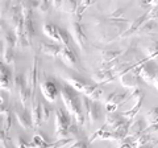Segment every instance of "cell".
Instances as JSON below:
<instances>
[{
    "mask_svg": "<svg viewBox=\"0 0 158 148\" xmlns=\"http://www.w3.org/2000/svg\"><path fill=\"white\" fill-rule=\"evenodd\" d=\"M82 102H83V111H85L86 119L90 124L96 123L99 116H100V108H99L98 102L91 101L90 98L82 95Z\"/></svg>",
    "mask_w": 158,
    "mask_h": 148,
    "instance_id": "cell-8",
    "label": "cell"
},
{
    "mask_svg": "<svg viewBox=\"0 0 158 148\" xmlns=\"http://www.w3.org/2000/svg\"><path fill=\"white\" fill-rule=\"evenodd\" d=\"M157 29V23L156 20H148L144 23V25L141 27L140 32H144V33H153Z\"/></svg>",
    "mask_w": 158,
    "mask_h": 148,
    "instance_id": "cell-32",
    "label": "cell"
},
{
    "mask_svg": "<svg viewBox=\"0 0 158 148\" xmlns=\"http://www.w3.org/2000/svg\"><path fill=\"white\" fill-rule=\"evenodd\" d=\"M106 131H107V126L104 124V126H103V127L100 128V130H98L96 132H94L92 136L90 137V140H88V143H92V141H95L96 139H100V137L103 136V134H104Z\"/></svg>",
    "mask_w": 158,
    "mask_h": 148,
    "instance_id": "cell-43",
    "label": "cell"
},
{
    "mask_svg": "<svg viewBox=\"0 0 158 148\" xmlns=\"http://www.w3.org/2000/svg\"><path fill=\"white\" fill-rule=\"evenodd\" d=\"M42 31H44V34H45V36H48L49 38H50V40H53L54 42L61 44V37H59L58 27H57V25H54V24H50V23H46V24H44Z\"/></svg>",
    "mask_w": 158,
    "mask_h": 148,
    "instance_id": "cell-21",
    "label": "cell"
},
{
    "mask_svg": "<svg viewBox=\"0 0 158 148\" xmlns=\"http://www.w3.org/2000/svg\"><path fill=\"white\" fill-rule=\"evenodd\" d=\"M123 56L121 50H103L102 52V62L107 65V63H112L116 60H118Z\"/></svg>",
    "mask_w": 158,
    "mask_h": 148,
    "instance_id": "cell-25",
    "label": "cell"
},
{
    "mask_svg": "<svg viewBox=\"0 0 158 148\" xmlns=\"http://www.w3.org/2000/svg\"><path fill=\"white\" fill-rule=\"evenodd\" d=\"M118 81H120L121 86L128 89L129 91L135 90V89H138V86L141 85V77L138 74V63H133L131 67H128L127 70L118 77Z\"/></svg>",
    "mask_w": 158,
    "mask_h": 148,
    "instance_id": "cell-5",
    "label": "cell"
},
{
    "mask_svg": "<svg viewBox=\"0 0 158 148\" xmlns=\"http://www.w3.org/2000/svg\"><path fill=\"white\" fill-rule=\"evenodd\" d=\"M78 6H79V2H73V0H66V2H63V3H62L61 11H63L65 13L77 15Z\"/></svg>",
    "mask_w": 158,
    "mask_h": 148,
    "instance_id": "cell-28",
    "label": "cell"
},
{
    "mask_svg": "<svg viewBox=\"0 0 158 148\" xmlns=\"http://www.w3.org/2000/svg\"><path fill=\"white\" fill-rule=\"evenodd\" d=\"M12 72L6 63H2L0 66V87H2V91L9 93L12 90Z\"/></svg>",
    "mask_w": 158,
    "mask_h": 148,
    "instance_id": "cell-13",
    "label": "cell"
},
{
    "mask_svg": "<svg viewBox=\"0 0 158 148\" xmlns=\"http://www.w3.org/2000/svg\"><path fill=\"white\" fill-rule=\"evenodd\" d=\"M128 119L123 118L121 115L115 114V112H108L106 116V126L111 127V131H115L116 128H118L121 124H124Z\"/></svg>",
    "mask_w": 158,
    "mask_h": 148,
    "instance_id": "cell-19",
    "label": "cell"
},
{
    "mask_svg": "<svg viewBox=\"0 0 158 148\" xmlns=\"http://www.w3.org/2000/svg\"><path fill=\"white\" fill-rule=\"evenodd\" d=\"M32 112H31V115H32V122H33V128H38V127H41L42 124V103L40 102V99L36 97V95H33L32 97Z\"/></svg>",
    "mask_w": 158,
    "mask_h": 148,
    "instance_id": "cell-12",
    "label": "cell"
},
{
    "mask_svg": "<svg viewBox=\"0 0 158 148\" xmlns=\"http://www.w3.org/2000/svg\"><path fill=\"white\" fill-rule=\"evenodd\" d=\"M52 7V2H46V0H41L38 4V8H37V11H40L41 13H48L49 12V9H50Z\"/></svg>",
    "mask_w": 158,
    "mask_h": 148,
    "instance_id": "cell-41",
    "label": "cell"
},
{
    "mask_svg": "<svg viewBox=\"0 0 158 148\" xmlns=\"http://www.w3.org/2000/svg\"><path fill=\"white\" fill-rule=\"evenodd\" d=\"M2 60L3 63L6 65H13L16 60H15V54H13V49L12 48H8V46H4L3 48V52H2Z\"/></svg>",
    "mask_w": 158,
    "mask_h": 148,
    "instance_id": "cell-27",
    "label": "cell"
},
{
    "mask_svg": "<svg viewBox=\"0 0 158 148\" xmlns=\"http://www.w3.org/2000/svg\"><path fill=\"white\" fill-rule=\"evenodd\" d=\"M132 93L128 90L127 93H118V91H113L111 93L108 98L106 99V110L108 112H115L118 106H121L123 103H125L128 98H131Z\"/></svg>",
    "mask_w": 158,
    "mask_h": 148,
    "instance_id": "cell-9",
    "label": "cell"
},
{
    "mask_svg": "<svg viewBox=\"0 0 158 148\" xmlns=\"http://www.w3.org/2000/svg\"><path fill=\"white\" fill-rule=\"evenodd\" d=\"M24 31H25V37L29 42V45H32V40L34 36V25H33V17L24 19Z\"/></svg>",
    "mask_w": 158,
    "mask_h": 148,
    "instance_id": "cell-26",
    "label": "cell"
},
{
    "mask_svg": "<svg viewBox=\"0 0 158 148\" xmlns=\"http://www.w3.org/2000/svg\"><path fill=\"white\" fill-rule=\"evenodd\" d=\"M58 33H59V37H61L62 46H71L70 45V40H69V33L65 31V29L58 27Z\"/></svg>",
    "mask_w": 158,
    "mask_h": 148,
    "instance_id": "cell-36",
    "label": "cell"
},
{
    "mask_svg": "<svg viewBox=\"0 0 158 148\" xmlns=\"http://www.w3.org/2000/svg\"><path fill=\"white\" fill-rule=\"evenodd\" d=\"M61 60L70 67H75L77 62H78V57L77 53L74 52V49L71 46H62L61 50Z\"/></svg>",
    "mask_w": 158,
    "mask_h": 148,
    "instance_id": "cell-15",
    "label": "cell"
},
{
    "mask_svg": "<svg viewBox=\"0 0 158 148\" xmlns=\"http://www.w3.org/2000/svg\"><path fill=\"white\" fill-rule=\"evenodd\" d=\"M2 40L4 42V46L8 48H15L17 45V38L15 32H9V31H4V23H2Z\"/></svg>",
    "mask_w": 158,
    "mask_h": 148,
    "instance_id": "cell-22",
    "label": "cell"
},
{
    "mask_svg": "<svg viewBox=\"0 0 158 148\" xmlns=\"http://www.w3.org/2000/svg\"><path fill=\"white\" fill-rule=\"evenodd\" d=\"M40 50L41 53L46 54V56H50V57H61V50H62V46L59 44H50V42H41L40 44Z\"/></svg>",
    "mask_w": 158,
    "mask_h": 148,
    "instance_id": "cell-16",
    "label": "cell"
},
{
    "mask_svg": "<svg viewBox=\"0 0 158 148\" xmlns=\"http://www.w3.org/2000/svg\"><path fill=\"white\" fill-rule=\"evenodd\" d=\"M61 78L66 82V85L71 86L74 90H77L78 93H81L85 97L90 98L91 101H100L102 97H103V89L99 86V85H88V83L82 80L79 77H74L70 76V74H61Z\"/></svg>",
    "mask_w": 158,
    "mask_h": 148,
    "instance_id": "cell-2",
    "label": "cell"
},
{
    "mask_svg": "<svg viewBox=\"0 0 158 148\" xmlns=\"http://www.w3.org/2000/svg\"><path fill=\"white\" fill-rule=\"evenodd\" d=\"M0 141H2L3 148H16V146H15L13 143L7 137V132L4 130L0 131Z\"/></svg>",
    "mask_w": 158,
    "mask_h": 148,
    "instance_id": "cell-35",
    "label": "cell"
},
{
    "mask_svg": "<svg viewBox=\"0 0 158 148\" xmlns=\"http://www.w3.org/2000/svg\"><path fill=\"white\" fill-rule=\"evenodd\" d=\"M38 56L33 57V63L31 69L24 74L25 76V80H27V85L28 87L32 90V95H36V85H37V81H38Z\"/></svg>",
    "mask_w": 158,
    "mask_h": 148,
    "instance_id": "cell-10",
    "label": "cell"
},
{
    "mask_svg": "<svg viewBox=\"0 0 158 148\" xmlns=\"http://www.w3.org/2000/svg\"><path fill=\"white\" fill-rule=\"evenodd\" d=\"M59 95L62 98V102L65 105L67 112L75 119L77 124L79 127H82L85 124L86 115H85V111H83V102L79 93L77 90H74L71 86L62 85L61 89H59Z\"/></svg>",
    "mask_w": 158,
    "mask_h": 148,
    "instance_id": "cell-1",
    "label": "cell"
},
{
    "mask_svg": "<svg viewBox=\"0 0 158 148\" xmlns=\"http://www.w3.org/2000/svg\"><path fill=\"white\" fill-rule=\"evenodd\" d=\"M70 148H88V144L86 141H83V140H77Z\"/></svg>",
    "mask_w": 158,
    "mask_h": 148,
    "instance_id": "cell-45",
    "label": "cell"
},
{
    "mask_svg": "<svg viewBox=\"0 0 158 148\" xmlns=\"http://www.w3.org/2000/svg\"><path fill=\"white\" fill-rule=\"evenodd\" d=\"M11 6L12 2H9V0H2L0 2V13H2V16H4V13H9Z\"/></svg>",
    "mask_w": 158,
    "mask_h": 148,
    "instance_id": "cell-40",
    "label": "cell"
},
{
    "mask_svg": "<svg viewBox=\"0 0 158 148\" xmlns=\"http://www.w3.org/2000/svg\"><path fill=\"white\" fill-rule=\"evenodd\" d=\"M146 54H148V60H154L156 57H158V41L154 44H152L150 46L146 48Z\"/></svg>",
    "mask_w": 158,
    "mask_h": 148,
    "instance_id": "cell-34",
    "label": "cell"
},
{
    "mask_svg": "<svg viewBox=\"0 0 158 148\" xmlns=\"http://www.w3.org/2000/svg\"><path fill=\"white\" fill-rule=\"evenodd\" d=\"M145 21H148V16H146V12L142 15V16H140V17H137L135 21H133L129 27H128V29L127 31L123 33V36L120 37V38H125V37H129V36H132L133 33H136L137 31H140L141 29V27L144 25V23Z\"/></svg>",
    "mask_w": 158,
    "mask_h": 148,
    "instance_id": "cell-18",
    "label": "cell"
},
{
    "mask_svg": "<svg viewBox=\"0 0 158 148\" xmlns=\"http://www.w3.org/2000/svg\"><path fill=\"white\" fill-rule=\"evenodd\" d=\"M71 115L69 114L63 108H58L56 110V136L59 139H66L69 136V131L73 124L71 122Z\"/></svg>",
    "mask_w": 158,
    "mask_h": 148,
    "instance_id": "cell-4",
    "label": "cell"
},
{
    "mask_svg": "<svg viewBox=\"0 0 158 148\" xmlns=\"http://www.w3.org/2000/svg\"><path fill=\"white\" fill-rule=\"evenodd\" d=\"M41 103H42V120L48 122L49 118H50V115H52V108L48 103H44V102H41Z\"/></svg>",
    "mask_w": 158,
    "mask_h": 148,
    "instance_id": "cell-39",
    "label": "cell"
},
{
    "mask_svg": "<svg viewBox=\"0 0 158 148\" xmlns=\"http://www.w3.org/2000/svg\"><path fill=\"white\" fill-rule=\"evenodd\" d=\"M153 86H154V87L157 89V90H158V77L156 78V81H154V85H153Z\"/></svg>",
    "mask_w": 158,
    "mask_h": 148,
    "instance_id": "cell-48",
    "label": "cell"
},
{
    "mask_svg": "<svg viewBox=\"0 0 158 148\" xmlns=\"http://www.w3.org/2000/svg\"><path fill=\"white\" fill-rule=\"evenodd\" d=\"M77 140L74 139V137H66V139H59V140H57V141H54L53 144L50 146V148H65V147H67L69 144H74Z\"/></svg>",
    "mask_w": 158,
    "mask_h": 148,
    "instance_id": "cell-30",
    "label": "cell"
},
{
    "mask_svg": "<svg viewBox=\"0 0 158 148\" xmlns=\"http://www.w3.org/2000/svg\"><path fill=\"white\" fill-rule=\"evenodd\" d=\"M0 99H2V107H0V112L4 114V112H7L9 110V108H8V94H7L6 91H2Z\"/></svg>",
    "mask_w": 158,
    "mask_h": 148,
    "instance_id": "cell-38",
    "label": "cell"
},
{
    "mask_svg": "<svg viewBox=\"0 0 158 148\" xmlns=\"http://www.w3.org/2000/svg\"><path fill=\"white\" fill-rule=\"evenodd\" d=\"M3 116V124H2V130H4L8 134V131H9V128H11V123H12V115H11V111H7V112H4V114H2Z\"/></svg>",
    "mask_w": 158,
    "mask_h": 148,
    "instance_id": "cell-31",
    "label": "cell"
},
{
    "mask_svg": "<svg viewBox=\"0 0 158 148\" xmlns=\"http://www.w3.org/2000/svg\"><path fill=\"white\" fill-rule=\"evenodd\" d=\"M124 13H125L124 8H117L108 16V19H110V20H124V19H123L124 17Z\"/></svg>",
    "mask_w": 158,
    "mask_h": 148,
    "instance_id": "cell-37",
    "label": "cell"
},
{
    "mask_svg": "<svg viewBox=\"0 0 158 148\" xmlns=\"http://www.w3.org/2000/svg\"><path fill=\"white\" fill-rule=\"evenodd\" d=\"M70 34H71L74 42L79 46V49H81V50H86L87 45H88V37L85 32V29L82 27V24L79 21H71Z\"/></svg>",
    "mask_w": 158,
    "mask_h": 148,
    "instance_id": "cell-7",
    "label": "cell"
},
{
    "mask_svg": "<svg viewBox=\"0 0 158 148\" xmlns=\"http://www.w3.org/2000/svg\"><path fill=\"white\" fill-rule=\"evenodd\" d=\"M62 3L63 2H61V0H54V2H52V7H54V8H58V9H61V7H62Z\"/></svg>",
    "mask_w": 158,
    "mask_h": 148,
    "instance_id": "cell-46",
    "label": "cell"
},
{
    "mask_svg": "<svg viewBox=\"0 0 158 148\" xmlns=\"http://www.w3.org/2000/svg\"><path fill=\"white\" fill-rule=\"evenodd\" d=\"M137 63H138V74H140L141 80L146 85L153 86L156 78L158 77V65L156 63V61L142 58V60H138Z\"/></svg>",
    "mask_w": 158,
    "mask_h": 148,
    "instance_id": "cell-3",
    "label": "cell"
},
{
    "mask_svg": "<svg viewBox=\"0 0 158 148\" xmlns=\"http://www.w3.org/2000/svg\"><path fill=\"white\" fill-rule=\"evenodd\" d=\"M145 119H146L148 126H154V124H158V106L150 108V110L146 112Z\"/></svg>",
    "mask_w": 158,
    "mask_h": 148,
    "instance_id": "cell-29",
    "label": "cell"
},
{
    "mask_svg": "<svg viewBox=\"0 0 158 148\" xmlns=\"http://www.w3.org/2000/svg\"><path fill=\"white\" fill-rule=\"evenodd\" d=\"M142 102H144V95L138 98V99L136 101V103L133 105V107L131 108V110L123 111L120 115H121L123 118H125V119H128V120H132L133 118H135V116L137 115V112L140 111V108H141V106H142Z\"/></svg>",
    "mask_w": 158,
    "mask_h": 148,
    "instance_id": "cell-24",
    "label": "cell"
},
{
    "mask_svg": "<svg viewBox=\"0 0 158 148\" xmlns=\"http://www.w3.org/2000/svg\"><path fill=\"white\" fill-rule=\"evenodd\" d=\"M13 86H15V90H16L17 94H19V99H20V102H21L23 108L24 110H27L28 101L32 99L33 95H32V90L27 85L25 76H24V74H17V76H15Z\"/></svg>",
    "mask_w": 158,
    "mask_h": 148,
    "instance_id": "cell-6",
    "label": "cell"
},
{
    "mask_svg": "<svg viewBox=\"0 0 158 148\" xmlns=\"http://www.w3.org/2000/svg\"><path fill=\"white\" fill-rule=\"evenodd\" d=\"M156 140L154 141H152V143H148V144H145V146H140V147H137V148H153L154 147V144H156Z\"/></svg>",
    "mask_w": 158,
    "mask_h": 148,
    "instance_id": "cell-47",
    "label": "cell"
},
{
    "mask_svg": "<svg viewBox=\"0 0 158 148\" xmlns=\"http://www.w3.org/2000/svg\"><path fill=\"white\" fill-rule=\"evenodd\" d=\"M16 148H31V141H27L25 137L20 135L16 140Z\"/></svg>",
    "mask_w": 158,
    "mask_h": 148,
    "instance_id": "cell-42",
    "label": "cell"
},
{
    "mask_svg": "<svg viewBox=\"0 0 158 148\" xmlns=\"http://www.w3.org/2000/svg\"><path fill=\"white\" fill-rule=\"evenodd\" d=\"M53 143L48 139V137L41 134V132H37L34 134V136L32 137L31 141V148H50V146Z\"/></svg>",
    "mask_w": 158,
    "mask_h": 148,
    "instance_id": "cell-20",
    "label": "cell"
},
{
    "mask_svg": "<svg viewBox=\"0 0 158 148\" xmlns=\"http://www.w3.org/2000/svg\"><path fill=\"white\" fill-rule=\"evenodd\" d=\"M15 116H16V119L19 122V124L23 128H25V130H32L33 128V122H32V115L28 114L27 110H23L19 111V110H15L13 111Z\"/></svg>",
    "mask_w": 158,
    "mask_h": 148,
    "instance_id": "cell-17",
    "label": "cell"
},
{
    "mask_svg": "<svg viewBox=\"0 0 158 148\" xmlns=\"http://www.w3.org/2000/svg\"><path fill=\"white\" fill-rule=\"evenodd\" d=\"M117 77V74L115 70H104V69H100L92 74V80L95 81L96 85H104V83L112 82L115 81Z\"/></svg>",
    "mask_w": 158,
    "mask_h": 148,
    "instance_id": "cell-14",
    "label": "cell"
},
{
    "mask_svg": "<svg viewBox=\"0 0 158 148\" xmlns=\"http://www.w3.org/2000/svg\"><path fill=\"white\" fill-rule=\"evenodd\" d=\"M118 148H136V146H135V143H133L131 139H127L124 140V141H121V144L118 146Z\"/></svg>",
    "mask_w": 158,
    "mask_h": 148,
    "instance_id": "cell-44",
    "label": "cell"
},
{
    "mask_svg": "<svg viewBox=\"0 0 158 148\" xmlns=\"http://www.w3.org/2000/svg\"><path fill=\"white\" fill-rule=\"evenodd\" d=\"M145 130H146V127H145V124H144V122H142V120H137V122H135V123H133V124L131 126V128H129L128 139H131L132 141H133V140H136L137 137L140 136Z\"/></svg>",
    "mask_w": 158,
    "mask_h": 148,
    "instance_id": "cell-23",
    "label": "cell"
},
{
    "mask_svg": "<svg viewBox=\"0 0 158 148\" xmlns=\"http://www.w3.org/2000/svg\"><path fill=\"white\" fill-rule=\"evenodd\" d=\"M40 89H41V93L44 98L48 102H56L57 95H58V87L56 85V82L52 80H44L41 83H40Z\"/></svg>",
    "mask_w": 158,
    "mask_h": 148,
    "instance_id": "cell-11",
    "label": "cell"
},
{
    "mask_svg": "<svg viewBox=\"0 0 158 148\" xmlns=\"http://www.w3.org/2000/svg\"><path fill=\"white\" fill-rule=\"evenodd\" d=\"M95 4V2L94 0H91V2H79V6H78V11H77V15L75 16L81 20L82 19V15H83V12L86 11V8H88V7H91V6H94Z\"/></svg>",
    "mask_w": 158,
    "mask_h": 148,
    "instance_id": "cell-33",
    "label": "cell"
}]
</instances>
